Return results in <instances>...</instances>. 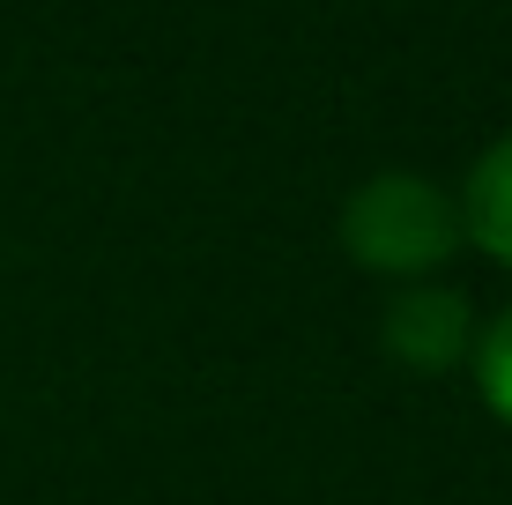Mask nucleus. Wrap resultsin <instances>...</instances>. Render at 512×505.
I'll return each mask as SVG.
<instances>
[{"label":"nucleus","mask_w":512,"mask_h":505,"mask_svg":"<svg viewBox=\"0 0 512 505\" xmlns=\"http://www.w3.org/2000/svg\"><path fill=\"white\" fill-rule=\"evenodd\" d=\"M386 350L409 372H446L475 350V320L461 290H401L386 305Z\"/></svg>","instance_id":"f03ea898"},{"label":"nucleus","mask_w":512,"mask_h":505,"mask_svg":"<svg viewBox=\"0 0 512 505\" xmlns=\"http://www.w3.org/2000/svg\"><path fill=\"white\" fill-rule=\"evenodd\" d=\"M342 246L372 275H431L468 246L461 201L416 171H379L342 208Z\"/></svg>","instance_id":"f257e3e1"},{"label":"nucleus","mask_w":512,"mask_h":505,"mask_svg":"<svg viewBox=\"0 0 512 505\" xmlns=\"http://www.w3.org/2000/svg\"><path fill=\"white\" fill-rule=\"evenodd\" d=\"M461 231L490 260H505V268H512V134H498V142L475 156V171L461 186Z\"/></svg>","instance_id":"7ed1b4c3"},{"label":"nucleus","mask_w":512,"mask_h":505,"mask_svg":"<svg viewBox=\"0 0 512 505\" xmlns=\"http://www.w3.org/2000/svg\"><path fill=\"white\" fill-rule=\"evenodd\" d=\"M475 387H483V402L512 424V305L475 335Z\"/></svg>","instance_id":"20e7f679"}]
</instances>
